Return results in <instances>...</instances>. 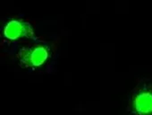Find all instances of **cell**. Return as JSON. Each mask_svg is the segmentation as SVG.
<instances>
[{"instance_id": "6da1fadb", "label": "cell", "mask_w": 152, "mask_h": 115, "mask_svg": "<svg viewBox=\"0 0 152 115\" xmlns=\"http://www.w3.org/2000/svg\"><path fill=\"white\" fill-rule=\"evenodd\" d=\"M51 47L45 41L39 40L27 43L17 49L15 59L20 67L35 70L43 67L51 56Z\"/></svg>"}, {"instance_id": "7a4b0ae2", "label": "cell", "mask_w": 152, "mask_h": 115, "mask_svg": "<svg viewBox=\"0 0 152 115\" xmlns=\"http://www.w3.org/2000/svg\"><path fill=\"white\" fill-rule=\"evenodd\" d=\"M128 115H152V82L140 81L130 93Z\"/></svg>"}, {"instance_id": "3957f363", "label": "cell", "mask_w": 152, "mask_h": 115, "mask_svg": "<svg viewBox=\"0 0 152 115\" xmlns=\"http://www.w3.org/2000/svg\"><path fill=\"white\" fill-rule=\"evenodd\" d=\"M2 36L9 42H20L23 41H34L39 40L31 22L20 17H12L4 24Z\"/></svg>"}]
</instances>
